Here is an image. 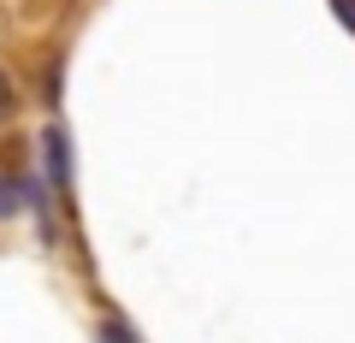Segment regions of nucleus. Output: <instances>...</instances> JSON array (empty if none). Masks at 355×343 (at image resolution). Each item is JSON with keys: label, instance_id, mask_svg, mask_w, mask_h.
<instances>
[{"label": "nucleus", "instance_id": "3", "mask_svg": "<svg viewBox=\"0 0 355 343\" xmlns=\"http://www.w3.org/2000/svg\"><path fill=\"white\" fill-rule=\"evenodd\" d=\"M101 343H137V331L125 319H101Z\"/></svg>", "mask_w": 355, "mask_h": 343}, {"label": "nucleus", "instance_id": "1", "mask_svg": "<svg viewBox=\"0 0 355 343\" xmlns=\"http://www.w3.org/2000/svg\"><path fill=\"white\" fill-rule=\"evenodd\" d=\"M42 166H48L53 195H71V142H65V130H60V125L42 130Z\"/></svg>", "mask_w": 355, "mask_h": 343}, {"label": "nucleus", "instance_id": "4", "mask_svg": "<svg viewBox=\"0 0 355 343\" xmlns=\"http://www.w3.org/2000/svg\"><path fill=\"white\" fill-rule=\"evenodd\" d=\"M12 113H18V89H12V77L0 71V125H6Z\"/></svg>", "mask_w": 355, "mask_h": 343}, {"label": "nucleus", "instance_id": "5", "mask_svg": "<svg viewBox=\"0 0 355 343\" xmlns=\"http://www.w3.org/2000/svg\"><path fill=\"white\" fill-rule=\"evenodd\" d=\"M331 12H338V18H343V30L355 36V0H331Z\"/></svg>", "mask_w": 355, "mask_h": 343}, {"label": "nucleus", "instance_id": "2", "mask_svg": "<svg viewBox=\"0 0 355 343\" xmlns=\"http://www.w3.org/2000/svg\"><path fill=\"white\" fill-rule=\"evenodd\" d=\"M30 207V178H18V172H0V219H12Z\"/></svg>", "mask_w": 355, "mask_h": 343}]
</instances>
